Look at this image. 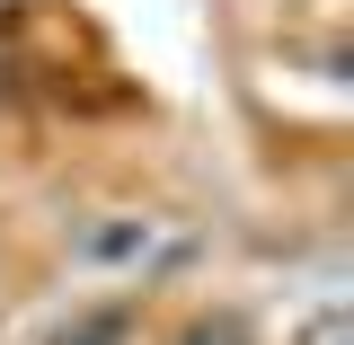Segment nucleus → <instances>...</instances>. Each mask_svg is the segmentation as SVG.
I'll return each mask as SVG.
<instances>
[{"instance_id": "obj_1", "label": "nucleus", "mask_w": 354, "mask_h": 345, "mask_svg": "<svg viewBox=\"0 0 354 345\" xmlns=\"http://www.w3.org/2000/svg\"><path fill=\"white\" fill-rule=\"evenodd\" d=\"M151 221H133V213H106V221H88L80 230V257H97V265H124V257H151Z\"/></svg>"}, {"instance_id": "obj_2", "label": "nucleus", "mask_w": 354, "mask_h": 345, "mask_svg": "<svg viewBox=\"0 0 354 345\" xmlns=\"http://www.w3.org/2000/svg\"><path fill=\"white\" fill-rule=\"evenodd\" d=\"M177 345H248V328H239V310H195L177 328Z\"/></svg>"}, {"instance_id": "obj_3", "label": "nucleus", "mask_w": 354, "mask_h": 345, "mask_svg": "<svg viewBox=\"0 0 354 345\" xmlns=\"http://www.w3.org/2000/svg\"><path fill=\"white\" fill-rule=\"evenodd\" d=\"M115 337H124V319H115V310H106V319H88L80 337H62V345H115Z\"/></svg>"}]
</instances>
